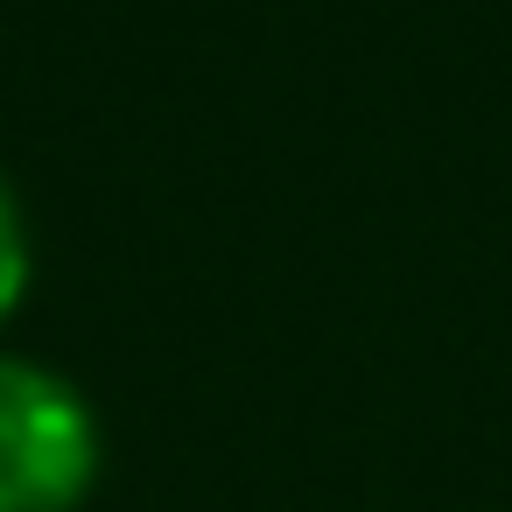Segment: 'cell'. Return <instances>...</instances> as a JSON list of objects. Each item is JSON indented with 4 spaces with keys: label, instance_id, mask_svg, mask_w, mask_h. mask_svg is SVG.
I'll return each instance as SVG.
<instances>
[{
    "label": "cell",
    "instance_id": "obj_1",
    "mask_svg": "<svg viewBox=\"0 0 512 512\" xmlns=\"http://www.w3.org/2000/svg\"><path fill=\"white\" fill-rule=\"evenodd\" d=\"M99 470L92 414L71 386L0 365V512H71Z\"/></svg>",
    "mask_w": 512,
    "mask_h": 512
},
{
    "label": "cell",
    "instance_id": "obj_2",
    "mask_svg": "<svg viewBox=\"0 0 512 512\" xmlns=\"http://www.w3.org/2000/svg\"><path fill=\"white\" fill-rule=\"evenodd\" d=\"M22 274H29V253H22V225H15V204L0 190V316L22 302Z\"/></svg>",
    "mask_w": 512,
    "mask_h": 512
}]
</instances>
